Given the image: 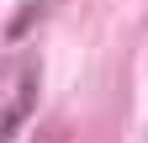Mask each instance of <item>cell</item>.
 I'll return each mask as SVG.
<instances>
[{
    "mask_svg": "<svg viewBox=\"0 0 148 143\" xmlns=\"http://www.w3.org/2000/svg\"><path fill=\"white\" fill-rule=\"evenodd\" d=\"M32 101H37V58L32 53H16V58L0 64V143L27 122Z\"/></svg>",
    "mask_w": 148,
    "mask_h": 143,
    "instance_id": "1",
    "label": "cell"
},
{
    "mask_svg": "<svg viewBox=\"0 0 148 143\" xmlns=\"http://www.w3.org/2000/svg\"><path fill=\"white\" fill-rule=\"evenodd\" d=\"M32 143H69V127H64V122H48V127L37 133Z\"/></svg>",
    "mask_w": 148,
    "mask_h": 143,
    "instance_id": "2",
    "label": "cell"
}]
</instances>
